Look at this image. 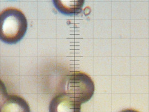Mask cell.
Instances as JSON below:
<instances>
[{"mask_svg": "<svg viewBox=\"0 0 149 112\" xmlns=\"http://www.w3.org/2000/svg\"><path fill=\"white\" fill-rule=\"evenodd\" d=\"M28 22L22 11L8 8L0 13V39L8 44L18 43L24 37Z\"/></svg>", "mask_w": 149, "mask_h": 112, "instance_id": "6da1fadb", "label": "cell"}, {"mask_svg": "<svg viewBox=\"0 0 149 112\" xmlns=\"http://www.w3.org/2000/svg\"><path fill=\"white\" fill-rule=\"evenodd\" d=\"M81 104L66 93L53 98L49 106V112H81Z\"/></svg>", "mask_w": 149, "mask_h": 112, "instance_id": "3957f363", "label": "cell"}, {"mask_svg": "<svg viewBox=\"0 0 149 112\" xmlns=\"http://www.w3.org/2000/svg\"><path fill=\"white\" fill-rule=\"evenodd\" d=\"M0 112H31L29 105L23 98L16 95H8Z\"/></svg>", "mask_w": 149, "mask_h": 112, "instance_id": "277c9868", "label": "cell"}, {"mask_svg": "<svg viewBox=\"0 0 149 112\" xmlns=\"http://www.w3.org/2000/svg\"><path fill=\"white\" fill-rule=\"evenodd\" d=\"M94 83L89 76L82 72H74L69 75L66 93L80 104L88 102L94 95Z\"/></svg>", "mask_w": 149, "mask_h": 112, "instance_id": "7a4b0ae2", "label": "cell"}, {"mask_svg": "<svg viewBox=\"0 0 149 112\" xmlns=\"http://www.w3.org/2000/svg\"><path fill=\"white\" fill-rule=\"evenodd\" d=\"M120 112H138L137 111H136L134 109H125V110H123L122 111H121Z\"/></svg>", "mask_w": 149, "mask_h": 112, "instance_id": "52a82bcc", "label": "cell"}, {"mask_svg": "<svg viewBox=\"0 0 149 112\" xmlns=\"http://www.w3.org/2000/svg\"><path fill=\"white\" fill-rule=\"evenodd\" d=\"M53 2L60 13L70 16L79 15L84 4L83 0H54Z\"/></svg>", "mask_w": 149, "mask_h": 112, "instance_id": "5b68a950", "label": "cell"}, {"mask_svg": "<svg viewBox=\"0 0 149 112\" xmlns=\"http://www.w3.org/2000/svg\"><path fill=\"white\" fill-rule=\"evenodd\" d=\"M8 96L6 87L3 82L0 79V109L2 105L6 101Z\"/></svg>", "mask_w": 149, "mask_h": 112, "instance_id": "8992f818", "label": "cell"}]
</instances>
